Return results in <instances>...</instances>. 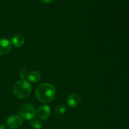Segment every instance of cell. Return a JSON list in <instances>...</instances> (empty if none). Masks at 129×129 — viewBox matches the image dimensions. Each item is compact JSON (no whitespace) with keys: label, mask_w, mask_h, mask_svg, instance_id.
<instances>
[{"label":"cell","mask_w":129,"mask_h":129,"mask_svg":"<svg viewBox=\"0 0 129 129\" xmlns=\"http://www.w3.org/2000/svg\"><path fill=\"white\" fill-rule=\"evenodd\" d=\"M55 94V87L49 83H44L39 85L35 92L37 99L44 103L50 102L54 99Z\"/></svg>","instance_id":"cell-1"},{"label":"cell","mask_w":129,"mask_h":129,"mask_svg":"<svg viewBox=\"0 0 129 129\" xmlns=\"http://www.w3.org/2000/svg\"><path fill=\"white\" fill-rule=\"evenodd\" d=\"M13 93L16 97L20 99H25L28 97L31 92V86L26 80H21L14 84Z\"/></svg>","instance_id":"cell-2"},{"label":"cell","mask_w":129,"mask_h":129,"mask_svg":"<svg viewBox=\"0 0 129 129\" xmlns=\"http://www.w3.org/2000/svg\"><path fill=\"white\" fill-rule=\"evenodd\" d=\"M35 109L32 105L26 104L20 106L18 109V114L20 116L25 120H31L35 116Z\"/></svg>","instance_id":"cell-3"},{"label":"cell","mask_w":129,"mask_h":129,"mask_svg":"<svg viewBox=\"0 0 129 129\" xmlns=\"http://www.w3.org/2000/svg\"><path fill=\"white\" fill-rule=\"evenodd\" d=\"M23 121V118L20 115H13L6 120L8 126L11 129H16L21 126Z\"/></svg>","instance_id":"cell-4"},{"label":"cell","mask_w":129,"mask_h":129,"mask_svg":"<svg viewBox=\"0 0 129 129\" xmlns=\"http://www.w3.org/2000/svg\"><path fill=\"white\" fill-rule=\"evenodd\" d=\"M12 49V44L7 39H0V56L8 54Z\"/></svg>","instance_id":"cell-5"},{"label":"cell","mask_w":129,"mask_h":129,"mask_svg":"<svg viewBox=\"0 0 129 129\" xmlns=\"http://www.w3.org/2000/svg\"><path fill=\"white\" fill-rule=\"evenodd\" d=\"M50 114V108L48 105H42L37 111V115L41 120H46Z\"/></svg>","instance_id":"cell-6"},{"label":"cell","mask_w":129,"mask_h":129,"mask_svg":"<svg viewBox=\"0 0 129 129\" xmlns=\"http://www.w3.org/2000/svg\"><path fill=\"white\" fill-rule=\"evenodd\" d=\"M81 101V97L79 94L73 93L68 97L67 102L70 107L76 108L79 104Z\"/></svg>","instance_id":"cell-7"},{"label":"cell","mask_w":129,"mask_h":129,"mask_svg":"<svg viewBox=\"0 0 129 129\" xmlns=\"http://www.w3.org/2000/svg\"><path fill=\"white\" fill-rule=\"evenodd\" d=\"M25 42V37L22 34H17L12 39V43L15 46L20 47Z\"/></svg>","instance_id":"cell-8"},{"label":"cell","mask_w":129,"mask_h":129,"mask_svg":"<svg viewBox=\"0 0 129 129\" xmlns=\"http://www.w3.org/2000/svg\"><path fill=\"white\" fill-rule=\"evenodd\" d=\"M28 79L32 82H37L40 80V74L37 71H32L28 75Z\"/></svg>","instance_id":"cell-9"},{"label":"cell","mask_w":129,"mask_h":129,"mask_svg":"<svg viewBox=\"0 0 129 129\" xmlns=\"http://www.w3.org/2000/svg\"><path fill=\"white\" fill-rule=\"evenodd\" d=\"M30 125H31V127L34 128V129H40L42 126V123L41 121L35 118L31 119Z\"/></svg>","instance_id":"cell-10"},{"label":"cell","mask_w":129,"mask_h":129,"mask_svg":"<svg viewBox=\"0 0 129 129\" xmlns=\"http://www.w3.org/2000/svg\"><path fill=\"white\" fill-rule=\"evenodd\" d=\"M66 111V106L65 105H59L55 108V112L58 115H62Z\"/></svg>","instance_id":"cell-11"},{"label":"cell","mask_w":129,"mask_h":129,"mask_svg":"<svg viewBox=\"0 0 129 129\" xmlns=\"http://www.w3.org/2000/svg\"><path fill=\"white\" fill-rule=\"evenodd\" d=\"M20 77L22 80H25L27 77V72L25 69H21L20 71Z\"/></svg>","instance_id":"cell-12"},{"label":"cell","mask_w":129,"mask_h":129,"mask_svg":"<svg viewBox=\"0 0 129 129\" xmlns=\"http://www.w3.org/2000/svg\"><path fill=\"white\" fill-rule=\"evenodd\" d=\"M41 1H42L44 3L47 4V3H50L52 1V0H41Z\"/></svg>","instance_id":"cell-13"},{"label":"cell","mask_w":129,"mask_h":129,"mask_svg":"<svg viewBox=\"0 0 129 129\" xmlns=\"http://www.w3.org/2000/svg\"><path fill=\"white\" fill-rule=\"evenodd\" d=\"M0 129H6L5 125H0Z\"/></svg>","instance_id":"cell-14"}]
</instances>
